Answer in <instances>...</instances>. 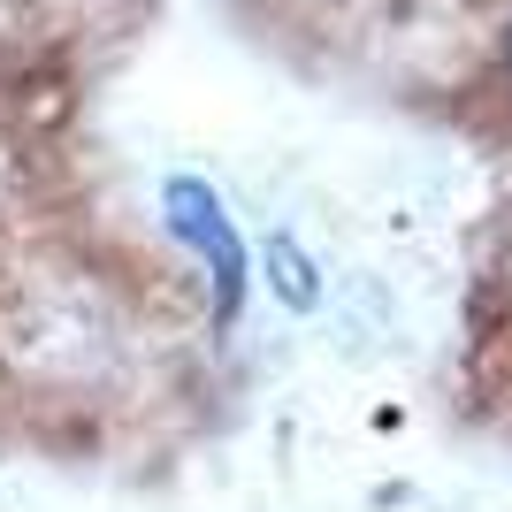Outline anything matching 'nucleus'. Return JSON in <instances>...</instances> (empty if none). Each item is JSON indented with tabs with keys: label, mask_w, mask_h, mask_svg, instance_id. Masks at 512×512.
Returning a JSON list of instances; mask_svg holds the SVG:
<instances>
[{
	"label": "nucleus",
	"mask_w": 512,
	"mask_h": 512,
	"mask_svg": "<svg viewBox=\"0 0 512 512\" xmlns=\"http://www.w3.org/2000/svg\"><path fill=\"white\" fill-rule=\"evenodd\" d=\"M505 46H512V39H505Z\"/></svg>",
	"instance_id": "f257e3e1"
}]
</instances>
